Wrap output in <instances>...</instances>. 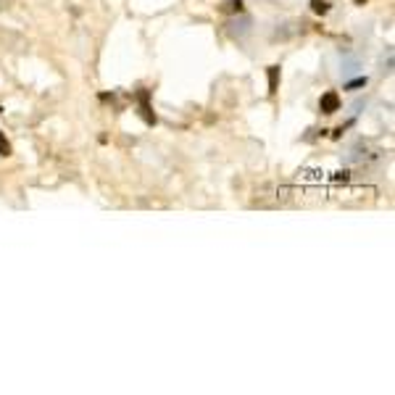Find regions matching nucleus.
Listing matches in <instances>:
<instances>
[{
    "label": "nucleus",
    "instance_id": "6e6552de",
    "mask_svg": "<svg viewBox=\"0 0 395 395\" xmlns=\"http://www.w3.org/2000/svg\"><path fill=\"white\" fill-rule=\"evenodd\" d=\"M356 3H358V5H361V3H366V0H356Z\"/></svg>",
    "mask_w": 395,
    "mask_h": 395
},
{
    "label": "nucleus",
    "instance_id": "0eeeda50",
    "mask_svg": "<svg viewBox=\"0 0 395 395\" xmlns=\"http://www.w3.org/2000/svg\"><path fill=\"white\" fill-rule=\"evenodd\" d=\"M232 11H237V14H240V11H243V0H232Z\"/></svg>",
    "mask_w": 395,
    "mask_h": 395
},
{
    "label": "nucleus",
    "instance_id": "423d86ee",
    "mask_svg": "<svg viewBox=\"0 0 395 395\" xmlns=\"http://www.w3.org/2000/svg\"><path fill=\"white\" fill-rule=\"evenodd\" d=\"M348 90H358V87H366V76H358V79H353V82H348L345 85Z\"/></svg>",
    "mask_w": 395,
    "mask_h": 395
},
{
    "label": "nucleus",
    "instance_id": "f03ea898",
    "mask_svg": "<svg viewBox=\"0 0 395 395\" xmlns=\"http://www.w3.org/2000/svg\"><path fill=\"white\" fill-rule=\"evenodd\" d=\"M140 98V113H142V119H145V124H155V113L150 111V103H148V90H142V93L137 95Z\"/></svg>",
    "mask_w": 395,
    "mask_h": 395
},
{
    "label": "nucleus",
    "instance_id": "20e7f679",
    "mask_svg": "<svg viewBox=\"0 0 395 395\" xmlns=\"http://www.w3.org/2000/svg\"><path fill=\"white\" fill-rule=\"evenodd\" d=\"M311 8H314V14L324 16L327 11H329V3H327V0H311Z\"/></svg>",
    "mask_w": 395,
    "mask_h": 395
},
{
    "label": "nucleus",
    "instance_id": "7ed1b4c3",
    "mask_svg": "<svg viewBox=\"0 0 395 395\" xmlns=\"http://www.w3.org/2000/svg\"><path fill=\"white\" fill-rule=\"evenodd\" d=\"M277 82H280V66H269V93H277Z\"/></svg>",
    "mask_w": 395,
    "mask_h": 395
},
{
    "label": "nucleus",
    "instance_id": "39448f33",
    "mask_svg": "<svg viewBox=\"0 0 395 395\" xmlns=\"http://www.w3.org/2000/svg\"><path fill=\"white\" fill-rule=\"evenodd\" d=\"M0 155H11V142L5 140L3 132H0Z\"/></svg>",
    "mask_w": 395,
    "mask_h": 395
},
{
    "label": "nucleus",
    "instance_id": "f257e3e1",
    "mask_svg": "<svg viewBox=\"0 0 395 395\" xmlns=\"http://www.w3.org/2000/svg\"><path fill=\"white\" fill-rule=\"evenodd\" d=\"M319 111H321V113H335V111H340V95L335 93V90H329V93L321 95Z\"/></svg>",
    "mask_w": 395,
    "mask_h": 395
}]
</instances>
